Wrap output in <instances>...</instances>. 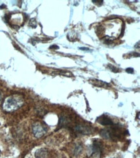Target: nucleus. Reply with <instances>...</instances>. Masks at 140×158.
Masks as SVG:
<instances>
[{"label":"nucleus","instance_id":"nucleus-8","mask_svg":"<svg viewBox=\"0 0 140 158\" xmlns=\"http://www.w3.org/2000/svg\"><path fill=\"white\" fill-rule=\"evenodd\" d=\"M56 48V49H58L59 48V47H58V45H52V46H51V47H50V49L51 48Z\"/></svg>","mask_w":140,"mask_h":158},{"label":"nucleus","instance_id":"nucleus-1","mask_svg":"<svg viewBox=\"0 0 140 158\" xmlns=\"http://www.w3.org/2000/svg\"><path fill=\"white\" fill-rule=\"evenodd\" d=\"M24 103V99L22 95H13L5 98L3 104V108L5 111L11 112L21 108Z\"/></svg>","mask_w":140,"mask_h":158},{"label":"nucleus","instance_id":"nucleus-5","mask_svg":"<svg viewBox=\"0 0 140 158\" xmlns=\"http://www.w3.org/2000/svg\"><path fill=\"white\" fill-rule=\"evenodd\" d=\"M35 157L36 158H47L48 157L47 150L45 148L38 149L35 153Z\"/></svg>","mask_w":140,"mask_h":158},{"label":"nucleus","instance_id":"nucleus-6","mask_svg":"<svg viewBox=\"0 0 140 158\" xmlns=\"http://www.w3.org/2000/svg\"><path fill=\"white\" fill-rule=\"evenodd\" d=\"M126 71L128 73H132L133 72H134V69L131 68H127V69H126Z\"/></svg>","mask_w":140,"mask_h":158},{"label":"nucleus","instance_id":"nucleus-7","mask_svg":"<svg viewBox=\"0 0 140 158\" xmlns=\"http://www.w3.org/2000/svg\"><path fill=\"white\" fill-rule=\"evenodd\" d=\"M81 50H86V51H89V48H79Z\"/></svg>","mask_w":140,"mask_h":158},{"label":"nucleus","instance_id":"nucleus-4","mask_svg":"<svg viewBox=\"0 0 140 158\" xmlns=\"http://www.w3.org/2000/svg\"><path fill=\"white\" fill-rule=\"evenodd\" d=\"M97 121L99 124H101L104 126H109V125H113V122L111 120V118L108 117L107 116L102 115L100 116L97 118Z\"/></svg>","mask_w":140,"mask_h":158},{"label":"nucleus","instance_id":"nucleus-10","mask_svg":"<svg viewBox=\"0 0 140 158\" xmlns=\"http://www.w3.org/2000/svg\"><path fill=\"white\" fill-rule=\"evenodd\" d=\"M0 99H1V96H0Z\"/></svg>","mask_w":140,"mask_h":158},{"label":"nucleus","instance_id":"nucleus-2","mask_svg":"<svg viewBox=\"0 0 140 158\" xmlns=\"http://www.w3.org/2000/svg\"><path fill=\"white\" fill-rule=\"evenodd\" d=\"M46 125L41 122H36L32 124V133L36 138L42 137L46 132Z\"/></svg>","mask_w":140,"mask_h":158},{"label":"nucleus","instance_id":"nucleus-9","mask_svg":"<svg viewBox=\"0 0 140 158\" xmlns=\"http://www.w3.org/2000/svg\"><path fill=\"white\" fill-rule=\"evenodd\" d=\"M0 156H1V151H0Z\"/></svg>","mask_w":140,"mask_h":158},{"label":"nucleus","instance_id":"nucleus-3","mask_svg":"<svg viewBox=\"0 0 140 158\" xmlns=\"http://www.w3.org/2000/svg\"><path fill=\"white\" fill-rule=\"evenodd\" d=\"M120 131L118 127H111L110 128L103 130L101 131V135L105 139H114L120 137Z\"/></svg>","mask_w":140,"mask_h":158}]
</instances>
